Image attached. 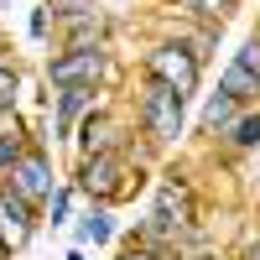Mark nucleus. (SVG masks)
Returning a JSON list of instances; mask_svg holds the SVG:
<instances>
[{
  "label": "nucleus",
  "instance_id": "14",
  "mask_svg": "<svg viewBox=\"0 0 260 260\" xmlns=\"http://www.w3.org/2000/svg\"><path fill=\"white\" fill-rule=\"evenodd\" d=\"M42 136H37V125L26 120V115H21L11 130H0V177H11V167L21 161V156H26V151L37 146Z\"/></svg>",
  "mask_w": 260,
  "mask_h": 260
},
{
  "label": "nucleus",
  "instance_id": "20",
  "mask_svg": "<svg viewBox=\"0 0 260 260\" xmlns=\"http://www.w3.org/2000/svg\"><path fill=\"white\" fill-rule=\"evenodd\" d=\"M229 57H234V62H245V68L260 78V26H250V37H245V42H240V47H234Z\"/></svg>",
  "mask_w": 260,
  "mask_h": 260
},
{
  "label": "nucleus",
  "instance_id": "9",
  "mask_svg": "<svg viewBox=\"0 0 260 260\" xmlns=\"http://www.w3.org/2000/svg\"><path fill=\"white\" fill-rule=\"evenodd\" d=\"M120 21L110 6L83 11V16H57L52 21V47H115Z\"/></svg>",
  "mask_w": 260,
  "mask_h": 260
},
{
  "label": "nucleus",
  "instance_id": "5",
  "mask_svg": "<svg viewBox=\"0 0 260 260\" xmlns=\"http://www.w3.org/2000/svg\"><path fill=\"white\" fill-rule=\"evenodd\" d=\"M136 73L172 83L182 99H203L208 62L192 52V47H182V42H156V37H146V47H141V57H136Z\"/></svg>",
  "mask_w": 260,
  "mask_h": 260
},
{
  "label": "nucleus",
  "instance_id": "26",
  "mask_svg": "<svg viewBox=\"0 0 260 260\" xmlns=\"http://www.w3.org/2000/svg\"><path fill=\"white\" fill-rule=\"evenodd\" d=\"M0 6H6V0H0Z\"/></svg>",
  "mask_w": 260,
  "mask_h": 260
},
{
  "label": "nucleus",
  "instance_id": "12",
  "mask_svg": "<svg viewBox=\"0 0 260 260\" xmlns=\"http://www.w3.org/2000/svg\"><path fill=\"white\" fill-rule=\"evenodd\" d=\"M240 110H245V104L234 99V94H224L219 83H213V89L198 99V115H192V136H198V141H219L224 130L240 120Z\"/></svg>",
  "mask_w": 260,
  "mask_h": 260
},
{
  "label": "nucleus",
  "instance_id": "11",
  "mask_svg": "<svg viewBox=\"0 0 260 260\" xmlns=\"http://www.w3.org/2000/svg\"><path fill=\"white\" fill-rule=\"evenodd\" d=\"M68 240L83 245V250H115V245H120V219H115V208L83 203L78 219H73V229H68Z\"/></svg>",
  "mask_w": 260,
  "mask_h": 260
},
{
  "label": "nucleus",
  "instance_id": "17",
  "mask_svg": "<svg viewBox=\"0 0 260 260\" xmlns=\"http://www.w3.org/2000/svg\"><path fill=\"white\" fill-rule=\"evenodd\" d=\"M172 6H182V11L203 16V21H219V26H229V21L245 11V0H172Z\"/></svg>",
  "mask_w": 260,
  "mask_h": 260
},
{
  "label": "nucleus",
  "instance_id": "24",
  "mask_svg": "<svg viewBox=\"0 0 260 260\" xmlns=\"http://www.w3.org/2000/svg\"><path fill=\"white\" fill-rule=\"evenodd\" d=\"M0 52H11V42H6V31H0Z\"/></svg>",
  "mask_w": 260,
  "mask_h": 260
},
{
  "label": "nucleus",
  "instance_id": "4",
  "mask_svg": "<svg viewBox=\"0 0 260 260\" xmlns=\"http://www.w3.org/2000/svg\"><path fill=\"white\" fill-rule=\"evenodd\" d=\"M141 31L156 37V42H182V47H192L203 62H213L219 47H224V26L219 21H203V16H192L182 6H172V0H156V6L141 16Z\"/></svg>",
  "mask_w": 260,
  "mask_h": 260
},
{
  "label": "nucleus",
  "instance_id": "18",
  "mask_svg": "<svg viewBox=\"0 0 260 260\" xmlns=\"http://www.w3.org/2000/svg\"><path fill=\"white\" fill-rule=\"evenodd\" d=\"M110 260H182V250H156V245H141V240H130V234H125Z\"/></svg>",
  "mask_w": 260,
  "mask_h": 260
},
{
  "label": "nucleus",
  "instance_id": "6",
  "mask_svg": "<svg viewBox=\"0 0 260 260\" xmlns=\"http://www.w3.org/2000/svg\"><path fill=\"white\" fill-rule=\"evenodd\" d=\"M68 182L83 203H104V208H120V192L130 177V156L125 151H99V156H73L68 167Z\"/></svg>",
  "mask_w": 260,
  "mask_h": 260
},
{
  "label": "nucleus",
  "instance_id": "15",
  "mask_svg": "<svg viewBox=\"0 0 260 260\" xmlns=\"http://www.w3.org/2000/svg\"><path fill=\"white\" fill-rule=\"evenodd\" d=\"M219 89H224V94H234L245 110H250V104H260V78L245 68V62H234V57H224V62H219Z\"/></svg>",
  "mask_w": 260,
  "mask_h": 260
},
{
  "label": "nucleus",
  "instance_id": "7",
  "mask_svg": "<svg viewBox=\"0 0 260 260\" xmlns=\"http://www.w3.org/2000/svg\"><path fill=\"white\" fill-rule=\"evenodd\" d=\"M130 130H136L130 110H125V104L110 94V99L99 104V110H89V115L78 120V130H73V146H68V151H73V156H99V151H120Z\"/></svg>",
  "mask_w": 260,
  "mask_h": 260
},
{
  "label": "nucleus",
  "instance_id": "8",
  "mask_svg": "<svg viewBox=\"0 0 260 260\" xmlns=\"http://www.w3.org/2000/svg\"><path fill=\"white\" fill-rule=\"evenodd\" d=\"M0 182H11V192H21L31 208H47V198H52L62 182H68V172L57 167V156H52V146H47V141H37L26 156L11 167V177H0Z\"/></svg>",
  "mask_w": 260,
  "mask_h": 260
},
{
  "label": "nucleus",
  "instance_id": "19",
  "mask_svg": "<svg viewBox=\"0 0 260 260\" xmlns=\"http://www.w3.org/2000/svg\"><path fill=\"white\" fill-rule=\"evenodd\" d=\"M26 42L31 47H52V11L42 6V0L26 11Z\"/></svg>",
  "mask_w": 260,
  "mask_h": 260
},
{
  "label": "nucleus",
  "instance_id": "22",
  "mask_svg": "<svg viewBox=\"0 0 260 260\" xmlns=\"http://www.w3.org/2000/svg\"><path fill=\"white\" fill-rule=\"evenodd\" d=\"M234 255H240V260H260V234H250V240L234 250Z\"/></svg>",
  "mask_w": 260,
  "mask_h": 260
},
{
  "label": "nucleus",
  "instance_id": "25",
  "mask_svg": "<svg viewBox=\"0 0 260 260\" xmlns=\"http://www.w3.org/2000/svg\"><path fill=\"white\" fill-rule=\"evenodd\" d=\"M0 260H16V255H11V250H6V245H0Z\"/></svg>",
  "mask_w": 260,
  "mask_h": 260
},
{
  "label": "nucleus",
  "instance_id": "2",
  "mask_svg": "<svg viewBox=\"0 0 260 260\" xmlns=\"http://www.w3.org/2000/svg\"><path fill=\"white\" fill-rule=\"evenodd\" d=\"M125 110H130V120H136V130L161 151V156L177 151L187 141V130H192V115H187L192 99H182L172 83L146 78V73H136V83H130V94H125Z\"/></svg>",
  "mask_w": 260,
  "mask_h": 260
},
{
  "label": "nucleus",
  "instance_id": "21",
  "mask_svg": "<svg viewBox=\"0 0 260 260\" xmlns=\"http://www.w3.org/2000/svg\"><path fill=\"white\" fill-rule=\"evenodd\" d=\"M42 6H47V11H52V21H57V16H83V11H99L104 0H42Z\"/></svg>",
  "mask_w": 260,
  "mask_h": 260
},
{
  "label": "nucleus",
  "instance_id": "16",
  "mask_svg": "<svg viewBox=\"0 0 260 260\" xmlns=\"http://www.w3.org/2000/svg\"><path fill=\"white\" fill-rule=\"evenodd\" d=\"M78 208H83V198L73 192V182H62L52 198H47V208H42V224H47V229H73Z\"/></svg>",
  "mask_w": 260,
  "mask_h": 260
},
{
  "label": "nucleus",
  "instance_id": "3",
  "mask_svg": "<svg viewBox=\"0 0 260 260\" xmlns=\"http://www.w3.org/2000/svg\"><path fill=\"white\" fill-rule=\"evenodd\" d=\"M42 83L47 89H125V57L115 47H47L42 57Z\"/></svg>",
  "mask_w": 260,
  "mask_h": 260
},
{
  "label": "nucleus",
  "instance_id": "10",
  "mask_svg": "<svg viewBox=\"0 0 260 260\" xmlns=\"http://www.w3.org/2000/svg\"><path fill=\"white\" fill-rule=\"evenodd\" d=\"M42 229H47L42 224V208H31L21 192H11V182H0V245L11 255H26Z\"/></svg>",
  "mask_w": 260,
  "mask_h": 260
},
{
  "label": "nucleus",
  "instance_id": "1",
  "mask_svg": "<svg viewBox=\"0 0 260 260\" xmlns=\"http://www.w3.org/2000/svg\"><path fill=\"white\" fill-rule=\"evenodd\" d=\"M146 219L156 224L161 234L177 240V250H208V229H203V198L192 177L177 161H161L156 167V182H151V208Z\"/></svg>",
  "mask_w": 260,
  "mask_h": 260
},
{
  "label": "nucleus",
  "instance_id": "27",
  "mask_svg": "<svg viewBox=\"0 0 260 260\" xmlns=\"http://www.w3.org/2000/svg\"><path fill=\"white\" fill-rule=\"evenodd\" d=\"M255 26H260V21H255Z\"/></svg>",
  "mask_w": 260,
  "mask_h": 260
},
{
  "label": "nucleus",
  "instance_id": "13",
  "mask_svg": "<svg viewBox=\"0 0 260 260\" xmlns=\"http://www.w3.org/2000/svg\"><path fill=\"white\" fill-rule=\"evenodd\" d=\"M213 146H219V151H229V156H255V151H260V104L240 110V120H234V125H229Z\"/></svg>",
  "mask_w": 260,
  "mask_h": 260
},
{
  "label": "nucleus",
  "instance_id": "23",
  "mask_svg": "<svg viewBox=\"0 0 260 260\" xmlns=\"http://www.w3.org/2000/svg\"><path fill=\"white\" fill-rule=\"evenodd\" d=\"M62 260H89V250H83V245H68V250H62Z\"/></svg>",
  "mask_w": 260,
  "mask_h": 260
}]
</instances>
